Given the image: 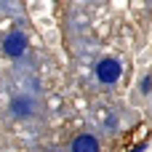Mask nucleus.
I'll list each match as a JSON object with an SVG mask.
<instances>
[{
	"mask_svg": "<svg viewBox=\"0 0 152 152\" xmlns=\"http://www.w3.org/2000/svg\"><path fill=\"white\" fill-rule=\"evenodd\" d=\"M11 112L16 115V118H24V115H29L32 110H29V99H24V96H16L13 102H11Z\"/></svg>",
	"mask_w": 152,
	"mask_h": 152,
	"instance_id": "nucleus-4",
	"label": "nucleus"
},
{
	"mask_svg": "<svg viewBox=\"0 0 152 152\" xmlns=\"http://www.w3.org/2000/svg\"><path fill=\"white\" fill-rule=\"evenodd\" d=\"M150 86H152V80H150V77H144V83H142V91H150Z\"/></svg>",
	"mask_w": 152,
	"mask_h": 152,
	"instance_id": "nucleus-5",
	"label": "nucleus"
},
{
	"mask_svg": "<svg viewBox=\"0 0 152 152\" xmlns=\"http://www.w3.org/2000/svg\"><path fill=\"white\" fill-rule=\"evenodd\" d=\"M96 77L102 80V83H115L118 77H120V61L118 59H104V61H99V67H96Z\"/></svg>",
	"mask_w": 152,
	"mask_h": 152,
	"instance_id": "nucleus-1",
	"label": "nucleus"
},
{
	"mask_svg": "<svg viewBox=\"0 0 152 152\" xmlns=\"http://www.w3.org/2000/svg\"><path fill=\"white\" fill-rule=\"evenodd\" d=\"M72 152H99V142H96L94 136L83 134V136H77V139L72 142Z\"/></svg>",
	"mask_w": 152,
	"mask_h": 152,
	"instance_id": "nucleus-3",
	"label": "nucleus"
},
{
	"mask_svg": "<svg viewBox=\"0 0 152 152\" xmlns=\"http://www.w3.org/2000/svg\"><path fill=\"white\" fill-rule=\"evenodd\" d=\"M24 48H27V35H24V32H11V35L5 37V43H3V51H5L8 56H21Z\"/></svg>",
	"mask_w": 152,
	"mask_h": 152,
	"instance_id": "nucleus-2",
	"label": "nucleus"
}]
</instances>
